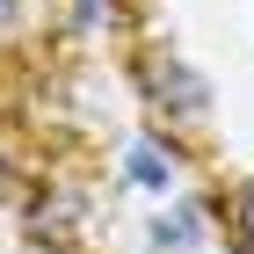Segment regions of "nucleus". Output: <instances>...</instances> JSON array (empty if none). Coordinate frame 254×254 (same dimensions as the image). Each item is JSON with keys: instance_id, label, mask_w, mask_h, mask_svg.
<instances>
[{"instance_id": "nucleus-2", "label": "nucleus", "mask_w": 254, "mask_h": 254, "mask_svg": "<svg viewBox=\"0 0 254 254\" xmlns=\"http://www.w3.org/2000/svg\"><path fill=\"white\" fill-rule=\"evenodd\" d=\"M131 182H145V189H167V160H160V145H131Z\"/></svg>"}, {"instance_id": "nucleus-3", "label": "nucleus", "mask_w": 254, "mask_h": 254, "mask_svg": "<svg viewBox=\"0 0 254 254\" xmlns=\"http://www.w3.org/2000/svg\"><path fill=\"white\" fill-rule=\"evenodd\" d=\"M233 218H240V254H254V182H240V203H233Z\"/></svg>"}, {"instance_id": "nucleus-1", "label": "nucleus", "mask_w": 254, "mask_h": 254, "mask_svg": "<svg viewBox=\"0 0 254 254\" xmlns=\"http://www.w3.org/2000/svg\"><path fill=\"white\" fill-rule=\"evenodd\" d=\"M153 102L167 117H203V109H211V87H203L189 65H153Z\"/></svg>"}, {"instance_id": "nucleus-4", "label": "nucleus", "mask_w": 254, "mask_h": 254, "mask_svg": "<svg viewBox=\"0 0 254 254\" xmlns=\"http://www.w3.org/2000/svg\"><path fill=\"white\" fill-rule=\"evenodd\" d=\"M7 22H15V0H0V29H7Z\"/></svg>"}]
</instances>
